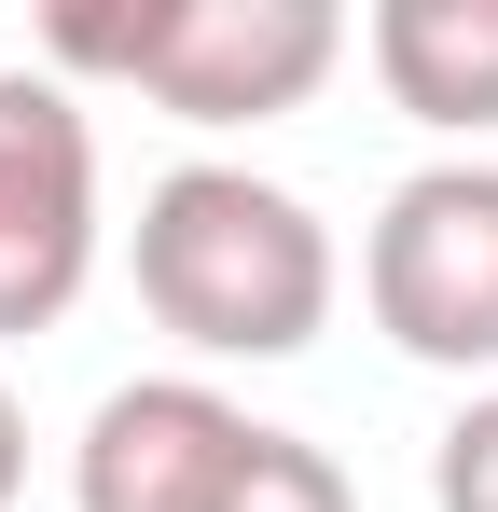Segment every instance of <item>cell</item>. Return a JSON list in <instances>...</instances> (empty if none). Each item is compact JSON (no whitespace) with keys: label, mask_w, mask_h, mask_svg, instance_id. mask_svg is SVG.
I'll return each mask as SVG.
<instances>
[{"label":"cell","mask_w":498,"mask_h":512,"mask_svg":"<svg viewBox=\"0 0 498 512\" xmlns=\"http://www.w3.org/2000/svg\"><path fill=\"white\" fill-rule=\"evenodd\" d=\"M332 222L291 180L249 167H166L139 194V305L194 360H305L332 333Z\"/></svg>","instance_id":"6da1fadb"},{"label":"cell","mask_w":498,"mask_h":512,"mask_svg":"<svg viewBox=\"0 0 498 512\" xmlns=\"http://www.w3.org/2000/svg\"><path fill=\"white\" fill-rule=\"evenodd\" d=\"M346 56V14L332 0H70L42 14V70L70 84H139L180 125H277L305 111Z\"/></svg>","instance_id":"7a4b0ae2"},{"label":"cell","mask_w":498,"mask_h":512,"mask_svg":"<svg viewBox=\"0 0 498 512\" xmlns=\"http://www.w3.org/2000/svg\"><path fill=\"white\" fill-rule=\"evenodd\" d=\"M360 305L429 374H498V167H415L360 236Z\"/></svg>","instance_id":"3957f363"},{"label":"cell","mask_w":498,"mask_h":512,"mask_svg":"<svg viewBox=\"0 0 498 512\" xmlns=\"http://www.w3.org/2000/svg\"><path fill=\"white\" fill-rule=\"evenodd\" d=\"M97 277V125L56 70H0V346L56 333Z\"/></svg>","instance_id":"277c9868"},{"label":"cell","mask_w":498,"mask_h":512,"mask_svg":"<svg viewBox=\"0 0 498 512\" xmlns=\"http://www.w3.org/2000/svg\"><path fill=\"white\" fill-rule=\"evenodd\" d=\"M249 429L208 374H139V388H111L70 443V512H208L222 499V471L249 457Z\"/></svg>","instance_id":"5b68a950"},{"label":"cell","mask_w":498,"mask_h":512,"mask_svg":"<svg viewBox=\"0 0 498 512\" xmlns=\"http://www.w3.org/2000/svg\"><path fill=\"white\" fill-rule=\"evenodd\" d=\"M360 42H374L388 111L443 125V139H485L498 125V0H374Z\"/></svg>","instance_id":"8992f818"},{"label":"cell","mask_w":498,"mask_h":512,"mask_svg":"<svg viewBox=\"0 0 498 512\" xmlns=\"http://www.w3.org/2000/svg\"><path fill=\"white\" fill-rule=\"evenodd\" d=\"M208 512H360V499H346V471H332L305 429H249V457L222 471Z\"/></svg>","instance_id":"52a82bcc"},{"label":"cell","mask_w":498,"mask_h":512,"mask_svg":"<svg viewBox=\"0 0 498 512\" xmlns=\"http://www.w3.org/2000/svg\"><path fill=\"white\" fill-rule=\"evenodd\" d=\"M429 499L443 512H498V388H471L457 429L429 443Z\"/></svg>","instance_id":"ba28073f"},{"label":"cell","mask_w":498,"mask_h":512,"mask_svg":"<svg viewBox=\"0 0 498 512\" xmlns=\"http://www.w3.org/2000/svg\"><path fill=\"white\" fill-rule=\"evenodd\" d=\"M28 499V402H14V388H0V512Z\"/></svg>","instance_id":"9c48e42d"}]
</instances>
